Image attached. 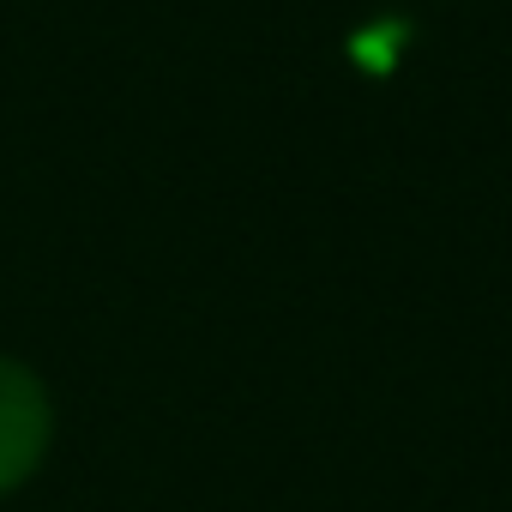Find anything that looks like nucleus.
<instances>
[{
  "label": "nucleus",
  "instance_id": "1",
  "mask_svg": "<svg viewBox=\"0 0 512 512\" xmlns=\"http://www.w3.org/2000/svg\"><path fill=\"white\" fill-rule=\"evenodd\" d=\"M55 440H61V404L49 374L19 350H0V506L37 488V476L55 458Z\"/></svg>",
  "mask_w": 512,
  "mask_h": 512
}]
</instances>
